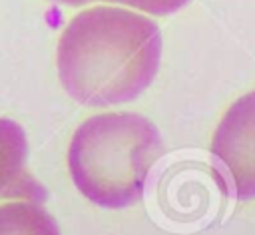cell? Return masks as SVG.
<instances>
[{
	"instance_id": "cell-1",
	"label": "cell",
	"mask_w": 255,
	"mask_h": 235,
	"mask_svg": "<svg viewBox=\"0 0 255 235\" xmlns=\"http://www.w3.org/2000/svg\"><path fill=\"white\" fill-rule=\"evenodd\" d=\"M56 62L60 84L74 102L92 108L126 104L155 80L161 32L129 8L94 6L66 24Z\"/></svg>"
},
{
	"instance_id": "cell-2",
	"label": "cell",
	"mask_w": 255,
	"mask_h": 235,
	"mask_svg": "<svg viewBox=\"0 0 255 235\" xmlns=\"http://www.w3.org/2000/svg\"><path fill=\"white\" fill-rule=\"evenodd\" d=\"M163 153L159 129L133 112H106L82 121L68 145L76 189L98 207L126 209L143 197Z\"/></svg>"
},
{
	"instance_id": "cell-3",
	"label": "cell",
	"mask_w": 255,
	"mask_h": 235,
	"mask_svg": "<svg viewBox=\"0 0 255 235\" xmlns=\"http://www.w3.org/2000/svg\"><path fill=\"white\" fill-rule=\"evenodd\" d=\"M209 151L223 189L239 201L255 199V90L227 108Z\"/></svg>"
},
{
	"instance_id": "cell-4",
	"label": "cell",
	"mask_w": 255,
	"mask_h": 235,
	"mask_svg": "<svg viewBox=\"0 0 255 235\" xmlns=\"http://www.w3.org/2000/svg\"><path fill=\"white\" fill-rule=\"evenodd\" d=\"M0 199H46L44 185L28 171L26 133L10 118H0Z\"/></svg>"
},
{
	"instance_id": "cell-5",
	"label": "cell",
	"mask_w": 255,
	"mask_h": 235,
	"mask_svg": "<svg viewBox=\"0 0 255 235\" xmlns=\"http://www.w3.org/2000/svg\"><path fill=\"white\" fill-rule=\"evenodd\" d=\"M0 235H62L40 201L14 199L0 205Z\"/></svg>"
},
{
	"instance_id": "cell-6",
	"label": "cell",
	"mask_w": 255,
	"mask_h": 235,
	"mask_svg": "<svg viewBox=\"0 0 255 235\" xmlns=\"http://www.w3.org/2000/svg\"><path fill=\"white\" fill-rule=\"evenodd\" d=\"M106 2L126 4L129 8H135V10L151 14V16H169L177 10H181L189 0H106Z\"/></svg>"
},
{
	"instance_id": "cell-7",
	"label": "cell",
	"mask_w": 255,
	"mask_h": 235,
	"mask_svg": "<svg viewBox=\"0 0 255 235\" xmlns=\"http://www.w3.org/2000/svg\"><path fill=\"white\" fill-rule=\"evenodd\" d=\"M52 2L68 4V6H82V4H90V2H98V0H52ZM102 2H106V0H102Z\"/></svg>"
}]
</instances>
